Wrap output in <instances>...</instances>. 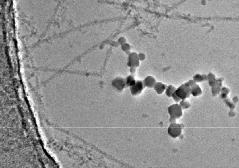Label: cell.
<instances>
[{
  "label": "cell",
  "mask_w": 239,
  "mask_h": 168,
  "mask_svg": "<svg viewBox=\"0 0 239 168\" xmlns=\"http://www.w3.org/2000/svg\"><path fill=\"white\" fill-rule=\"evenodd\" d=\"M138 56L140 61H143L146 59V55L143 53H140L138 54Z\"/></svg>",
  "instance_id": "14"
},
{
  "label": "cell",
  "mask_w": 239,
  "mask_h": 168,
  "mask_svg": "<svg viewBox=\"0 0 239 168\" xmlns=\"http://www.w3.org/2000/svg\"><path fill=\"white\" fill-rule=\"evenodd\" d=\"M121 48L123 51L127 53H128V54L129 53H130V51L131 48L130 45L129 44L126 42V43L121 45Z\"/></svg>",
  "instance_id": "13"
},
{
  "label": "cell",
  "mask_w": 239,
  "mask_h": 168,
  "mask_svg": "<svg viewBox=\"0 0 239 168\" xmlns=\"http://www.w3.org/2000/svg\"><path fill=\"white\" fill-rule=\"evenodd\" d=\"M194 83L192 81L183 84L176 89L175 93L181 100L189 98L191 94V87Z\"/></svg>",
  "instance_id": "1"
},
{
  "label": "cell",
  "mask_w": 239,
  "mask_h": 168,
  "mask_svg": "<svg viewBox=\"0 0 239 168\" xmlns=\"http://www.w3.org/2000/svg\"><path fill=\"white\" fill-rule=\"evenodd\" d=\"M191 87V94L193 96H197L202 94L201 90L198 85L194 84Z\"/></svg>",
  "instance_id": "9"
},
{
  "label": "cell",
  "mask_w": 239,
  "mask_h": 168,
  "mask_svg": "<svg viewBox=\"0 0 239 168\" xmlns=\"http://www.w3.org/2000/svg\"><path fill=\"white\" fill-rule=\"evenodd\" d=\"M182 109L180 105L175 104L170 106L168 109L170 118L176 120L180 118L182 115Z\"/></svg>",
  "instance_id": "2"
},
{
  "label": "cell",
  "mask_w": 239,
  "mask_h": 168,
  "mask_svg": "<svg viewBox=\"0 0 239 168\" xmlns=\"http://www.w3.org/2000/svg\"><path fill=\"white\" fill-rule=\"evenodd\" d=\"M129 87L131 94L133 96L140 94L145 88L143 81L141 80H136Z\"/></svg>",
  "instance_id": "3"
},
{
  "label": "cell",
  "mask_w": 239,
  "mask_h": 168,
  "mask_svg": "<svg viewBox=\"0 0 239 168\" xmlns=\"http://www.w3.org/2000/svg\"><path fill=\"white\" fill-rule=\"evenodd\" d=\"M167 86L162 82H156L153 87L154 90L158 94H162L166 89Z\"/></svg>",
  "instance_id": "8"
},
{
  "label": "cell",
  "mask_w": 239,
  "mask_h": 168,
  "mask_svg": "<svg viewBox=\"0 0 239 168\" xmlns=\"http://www.w3.org/2000/svg\"><path fill=\"white\" fill-rule=\"evenodd\" d=\"M118 41L119 43L121 44V45L126 43V40L124 38L122 37L120 38L119 40H118Z\"/></svg>",
  "instance_id": "16"
},
{
  "label": "cell",
  "mask_w": 239,
  "mask_h": 168,
  "mask_svg": "<svg viewBox=\"0 0 239 168\" xmlns=\"http://www.w3.org/2000/svg\"><path fill=\"white\" fill-rule=\"evenodd\" d=\"M142 81L145 87L148 88H153L157 82L155 78L151 76H147Z\"/></svg>",
  "instance_id": "7"
},
{
  "label": "cell",
  "mask_w": 239,
  "mask_h": 168,
  "mask_svg": "<svg viewBox=\"0 0 239 168\" xmlns=\"http://www.w3.org/2000/svg\"><path fill=\"white\" fill-rule=\"evenodd\" d=\"M136 68H130L129 69V72L131 74L134 75L136 72Z\"/></svg>",
  "instance_id": "17"
},
{
  "label": "cell",
  "mask_w": 239,
  "mask_h": 168,
  "mask_svg": "<svg viewBox=\"0 0 239 168\" xmlns=\"http://www.w3.org/2000/svg\"><path fill=\"white\" fill-rule=\"evenodd\" d=\"M168 133L172 137L176 138L181 134L182 127L179 124L172 123L168 127Z\"/></svg>",
  "instance_id": "5"
},
{
  "label": "cell",
  "mask_w": 239,
  "mask_h": 168,
  "mask_svg": "<svg viewBox=\"0 0 239 168\" xmlns=\"http://www.w3.org/2000/svg\"><path fill=\"white\" fill-rule=\"evenodd\" d=\"M172 97L173 98V99L176 102H178L180 101L181 99H180V98L178 97V96L176 95V93L174 92L172 95Z\"/></svg>",
  "instance_id": "15"
},
{
  "label": "cell",
  "mask_w": 239,
  "mask_h": 168,
  "mask_svg": "<svg viewBox=\"0 0 239 168\" xmlns=\"http://www.w3.org/2000/svg\"><path fill=\"white\" fill-rule=\"evenodd\" d=\"M112 85L114 88L119 91H122L127 87L125 78L120 77L114 79L112 82Z\"/></svg>",
  "instance_id": "6"
},
{
  "label": "cell",
  "mask_w": 239,
  "mask_h": 168,
  "mask_svg": "<svg viewBox=\"0 0 239 168\" xmlns=\"http://www.w3.org/2000/svg\"><path fill=\"white\" fill-rule=\"evenodd\" d=\"M176 88L173 85L167 86L165 90V94L169 97H172V95L175 92Z\"/></svg>",
  "instance_id": "10"
},
{
  "label": "cell",
  "mask_w": 239,
  "mask_h": 168,
  "mask_svg": "<svg viewBox=\"0 0 239 168\" xmlns=\"http://www.w3.org/2000/svg\"><path fill=\"white\" fill-rule=\"evenodd\" d=\"M125 80L127 87H129L136 80L133 75L132 74L127 76Z\"/></svg>",
  "instance_id": "11"
},
{
  "label": "cell",
  "mask_w": 239,
  "mask_h": 168,
  "mask_svg": "<svg viewBox=\"0 0 239 168\" xmlns=\"http://www.w3.org/2000/svg\"><path fill=\"white\" fill-rule=\"evenodd\" d=\"M140 62L137 53L132 52L129 54L127 65L129 68H138L140 65Z\"/></svg>",
  "instance_id": "4"
},
{
  "label": "cell",
  "mask_w": 239,
  "mask_h": 168,
  "mask_svg": "<svg viewBox=\"0 0 239 168\" xmlns=\"http://www.w3.org/2000/svg\"><path fill=\"white\" fill-rule=\"evenodd\" d=\"M180 106L182 109H185L189 108L191 105L187 101L183 100L180 102Z\"/></svg>",
  "instance_id": "12"
}]
</instances>
